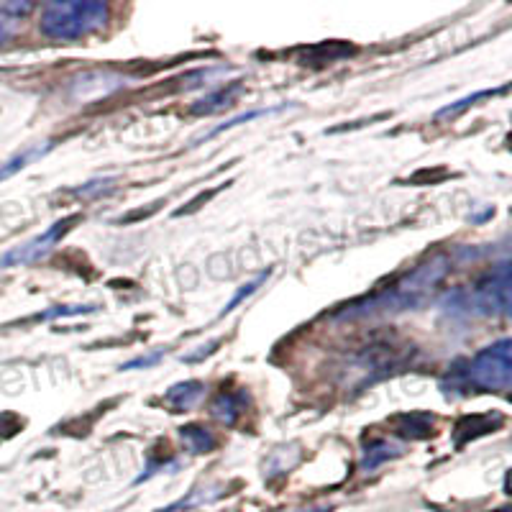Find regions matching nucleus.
Returning a JSON list of instances; mask_svg holds the SVG:
<instances>
[{
  "label": "nucleus",
  "mask_w": 512,
  "mask_h": 512,
  "mask_svg": "<svg viewBox=\"0 0 512 512\" xmlns=\"http://www.w3.org/2000/svg\"><path fill=\"white\" fill-rule=\"evenodd\" d=\"M164 356V351L159 349V351H154V354H149V356H136V359H131V361H126V364H123V372H131V369H146V367H154V364H157L159 359H162Z\"/></svg>",
  "instance_id": "21"
},
{
  "label": "nucleus",
  "mask_w": 512,
  "mask_h": 512,
  "mask_svg": "<svg viewBox=\"0 0 512 512\" xmlns=\"http://www.w3.org/2000/svg\"><path fill=\"white\" fill-rule=\"evenodd\" d=\"M82 216H67L62 218V221L52 223V226L47 228L44 233H39V236H34L31 241H26V244L16 246V249L6 251V254H0V269H11V267H26V264H34L39 262L41 256H47L49 251L57 246V241L62 239L64 233L70 231L75 223H80Z\"/></svg>",
  "instance_id": "5"
},
{
  "label": "nucleus",
  "mask_w": 512,
  "mask_h": 512,
  "mask_svg": "<svg viewBox=\"0 0 512 512\" xmlns=\"http://www.w3.org/2000/svg\"><path fill=\"white\" fill-rule=\"evenodd\" d=\"M507 88H500V90H479V93H474V95H466V98H461V100H456V103H451V105H446V108H441V111L436 113V121H443V118H456V116H461V113L466 111V108H472L474 103H477V100H484V98H492V95H500V93H505Z\"/></svg>",
  "instance_id": "16"
},
{
  "label": "nucleus",
  "mask_w": 512,
  "mask_h": 512,
  "mask_svg": "<svg viewBox=\"0 0 512 512\" xmlns=\"http://www.w3.org/2000/svg\"><path fill=\"white\" fill-rule=\"evenodd\" d=\"M495 512H510V507H502V510H495Z\"/></svg>",
  "instance_id": "24"
},
{
  "label": "nucleus",
  "mask_w": 512,
  "mask_h": 512,
  "mask_svg": "<svg viewBox=\"0 0 512 512\" xmlns=\"http://www.w3.org/2000/svg\"><path fill=\"white\" fill-rule=\"evenodd\" d=\"M108 18L111 8L100 0H54L41 8L39 31L54 41H75L103 29Z\"/></svg>",
  "instance_id": "3"
},
{
  "label": "nucleus",
  "mask_w": 512,
  "mask_h": 512,
  "mask_svg": "<svg viewBox=\"0 0 512 512\" xmlns=\"http://www.w3.org/2000/svg\"><path fill=\"white\" fill-rule=\"evenodd\" d=\"M451 305L461 313L482 315V318L510 313V264H497L495 272L487 274L472 290L456 292Z\"/></svg>",
  "instance_id": "4"
},
{
  "label": "nucleus",
  "mask_w": 512,
  "mask_h": 512,
  "mask_svg": "<svg viewBox=\"0 0 512 512\" xmlns=\"http://www.w3.org/2000/svg\"><path fill=\"white\" fill-rule=\"evenodd\" d=\"M277 111H280V108H262V111H249V113H241V116L231 118V121H226V123H223V126L213 128V131H210V134H208V139H210V136H218V134H223V131H228V128H236V126H241V123H246V121H254V118H259V116H269V113H277Z\"/></svg>",
  "instance_id": "19"
},
{
  "label": "nucleus",
  "mask_w": 512,
  "mask_h": 512,
  "mask_svg": "<svg viewBox=\"0 0 512 512\" xmlns=\"http://www.w3.org/2000/svg\"><path fill=\"white\" fill-rule=\"evenodd\" d=\"M11 26H8V21H0V47H3V44H6L8 39H11Z\"/></svg>",
  "instance_id": "22"
},
{
  "label": "nucleus",
  "mask_w": 512,
  "mask_h": 512,
  "mask_svg": "<svg viewBox=\"0 0 512 512\" xmlns=\"http://www.w3.org/2000/svg\"><path fill=\"white\" fill-rule=\"evenodd\" d=\"M451 269V259L446 254L431 256L428 262L418 264L413 272L395 282L390 290L379 292V295L367 297L361 303H354L351 308L341 310V318H367V315H392L415 310L423 303L431 300L436 287L441 285L443 277Z\"/></svg>",
  "instance_id": "1"
},
{
  "label": "nucleus",
  "mask_w": 512,
  "mask_h": 512,
  "mask_svg": "<svg viewBox=\"0 0 512 512\" xmlns=\"http://www.w3.org/2000/svg\"><path fill=\"white\" fill-rule=\"evenodd\" d=\"M351 54H354V47L341 44V41H331V44H318V47L305 49L303 57H300V64H326L336 62L341 57H351Z\"/></svg>",
  "instance_id": "15"
},
{
  "label": "nucleus",
  "mask_w": 512,
  "mask_h": 512,
  "mask_svg": "<svg viewBox=\"0 0 512 512\" xmlns=\"http://www.w3.org/2000/svg\"><path fill=\"white\" fill-rule=\"evenodd\" d=\"M0 431H3V420H0Z\"/></svg>",
  "instance_id": "25"
},
{
  "label": "nucleus",
  "mask_w": 512,
  "mask_h": 512,
  "mask_svg": "<svg viewBox=\"0 0 512 512\" xmlns=\"http://www.w3.org/2000/svg\"><path fill=\"white\" fill-rule=\"evenodd\" d=\"M267 277H269V269H267V272H262V274H259V277H256V280L246 282V285H244V287H241V290H239V292H236V295H233V297H231V300H228V303H226V308H223V310H221V318H226V315H228V313H233V310L239 308V305H241V303H244L246 297H251V295H254V292H256V290H259V287H262V285H264V282H267Z\"/></svg>",
  "instance_id": "17"
},
{
  "label": "nucleus",
  "mask_w": 512,
  "mask_h": 512,
  "mask_svg": "<svg viewBox=\"0 0 512 512\" xmlns=\"http://www.w3.org/2000/svg\"><path fill=\"white\" fill-rule=\"evenodd\" d=\"M510 338H502L497 344L484 346L474 359L461 361L459 367L451 369L441 382L443 392L448 395H466L472 390L482 392H507L512 382L510 361Z\"/></svg>",
  "instance_id": "2"
},
{
  "label": "nucleus",
  "mask_w": 512,
  "mask_h": 512,
  "mask_svg": "<svg viewBox=\"0 0 512 512\" xmlns=\"http://www.w3.org/2000/svg\"><path fill=\"white\" fill-rule=\"evenodd\" d=\"M203 392L205 384L198 382V379H190V382H180L175 384V387H169V390L164 392V402L172 408V413H187V410L198 405Z\"/></svg>",
  "instance_id": "11"
},
{
  "label": "nucleus",
  "mask_w": 512,
  "mask_h": 512,
  "mask_svg": "<svg viewBox=\"0 0 512 512\" xmlns=\"http://www.w3.org/2000/svg\"><path fill=\"white\" fill-rule=\"evenodd\" d=\"M116 187V180H93L85 182L82 187L72 190L77 198H95V195H105V192H111Z\"/></svg>",
  "instance_id": "20"
},
{
  "label": "nucleus",
  "mask_w": 512,
  "mask_h": 512,
  "mask_svg": "<svg viewBox=\"0 0 512 512\" xmlns=\"http://www.w3.org/2000/svg\"><path fill=\"white\" fill-rule=\"evenodd\" d=\"M239 90H241V82H231L228 88H218L216 93L205 95V98H200L198 103H192L190 113L192 116H210V113L226 111L228 105H233Z\"/></svg>",
  "instance_id": "12"
},
{
  "label": "nucleus",
  "mask_w": 512,
  "mask_h": 512,
  "mask_svg": "<svg viewBox=\"0 0 512 512\" xmlns=\"http://www.w3.org/2000/svg\"><path fill=\"white\" fill-rule=\"evenodd\" d=\"M52 149H54V141L49 139V141H39V144L26 146L24 152L13 154L11 159H6V162L0 164V182L11 180L13 175H18V172H21V169H26L29 164H34V162H39V159L47 157Z\"/></svg>",
  "instance_id": "10"
},
{
  "label": "nucleus",
  "mask_w": 512,
  "mask_h": 512,
  "mask_svg": "<svg viewBox=\"0 0 512 512\" xmlns=\"http://www.w3.org/2000/svg\"><path fill=\"white\" fill-rule=\"evenodd\" d=\"M31 11H34V3H31V0H3V3H0V13L13 18V21H21V18L29 16Z\"/></svg>",
  "instance_id": "18"
},
{
  "label": "nucleus",
  "mask_w": 512,
  "mask_h": 512,
  "mask_svg": "<svg viewBox=\"0 0 512 512\" xmlns=\"http://www.w3.org/2000/svg\"><path fill=\"white\" fill-rule=\"evenodd\" d=\"M397 456H402V446L390 441H372L364 451V459H361V472H374L384 461L397 459Z\"/></svg>",
  "instance_id": "14"
},
{
  "label": "nucleus",
  "mask_w": 512,
  "mask_h": 512,
  "mask_svg": "<svg viewBox=\"0 0 512 512\" xmlns=\"http://www.w3.org/2000/svg\"><path fill=\"white\" fill-rule=\"evenodd\" d=\"M246 408H249V395H246L244 390L221 392V395L213 400V405H210V413H213V418H216L218 423L236 425V420L246 413Z\"/></svg>",
  "instance_id": "8"
},
{
  "label": "nucleus",
  "mask_w": 512,
  "mask_h": 512,
  "mask_svg": "<svg viewBox=\"0 0 512 512\" xmlns=\"http://www.w3.org/2000/svg\"><path fill=\"white\" fill-rule=\"evenodd\" d=\"M310 512H331L328 507H320V510H310Z\"/></svg>",
  "instance_id": "23"
},
{
  "label": "nucleus",
  "mask_w": 512,
  "mask_h": 512,
  "mask_svg": "<svg viewBox=\"0 0 512 512\" xmlns=\"http://www.w3.org/2000/svg\"><path fill=\"white\" fill-rule=\"evenodd\" d=\"M505 423L502 415H466L456 423V431H454V443L456 448L466 446L469 441L479 436H487V433H495L500 425Z\"/></svg>",
  "instance_id": "7"
},
{
  "label": "nucleus",
  "mask_w": 512,
  "mask_h": 512,
  "mask_svg": "<svg viewBox=\"0 0 512 512\" xmlns=\"http://www.w3.org/2000/svg\"><path fill=\"white\" fill-rule=\"evenodd\" d=\"M180 438L190 454H210V451L216 448V436H213L205 425H198V423L182 425Z\"/></svg>",
  "instance_id": "13"
},
{
  "label": "nucleus",
  "mask_w": 512,
  "mask_h": 512,
  "mask_svg": "<svg viewBox=\"0 0 512 512\" xmlns=\"http://www.w3.org/2000/svg\"><path fill=\"white\" fill-rule=\"evenodd\" d=\"M123 85H126V80L118 75H111V72H85V75H77L72 80L70 95L75 100H90L113 93V90L123 88Z\"/></svg>",
  "instance_id": "6"
},
{
  "label": "nucleus",
  "mask_w": 512,
  "mask_h": 512,
  "mask_svg": "<svg viewBox=\"0 0 512 512\" xmlns=\"http://www.w3.org/2000/svg\"><path fill=\"white\" fill-rule=\"evenodd\" d=\"M395 425V433L400 438H408V441H423V438L433 436V428H436V418L431 413H402L392 420Z\"/></svg>",
  "instance_id": "9"
}]
</instances>
